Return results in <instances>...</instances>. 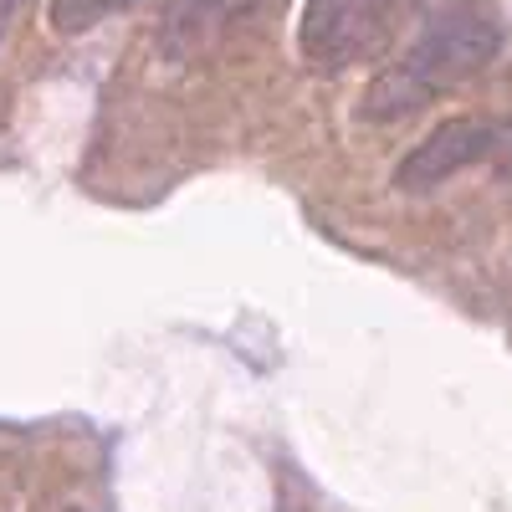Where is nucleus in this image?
Wrapping results in <instances>:
<instances>
[{"mask_svg": "<svg viewBox=\"0 0 512 512\" xmlns=\"http://www.w3.org/2000/svg\"><path fill=\"white\" fill-rule=\"evenodd\" d=\"M123 6H134V0H123Z\"/></svg>", "mask_w": 512, "mask_h": 512, "instance_id": "nucleus-9", "label": "nucleus"}, {"mask_svg": "<svg viewBox=\"0 0 512 512\" xmlns=\"http://www.w3.org/2000/svg\"><path fill=\"white\" fill-rule=\"evenodd\" d=\"M512 139V123H487V118H456V123H441L431 128L395 169V185L400 190H436L446 185L451 175L472 169L482 159H497Z\"/></svg>", "mask_w": 512, "mask_h": 512, "instance_id": "nucleus-3", "label": "nucleus"}, {"mask_svg": "<svg viewBox=\"0 0 512 512\" xmlns=\"http://www.w3.org/2000/svg\"><path fill=\"white\" fill-rule=\"evenodd\" d=\"M267 0H175V16H169V52L190 57L200 47H210L221 31L241 26L251 11H262Z\"/></svg>", "mask_w": 512, "mask_h": 512, "instance_id": "nucleus-4", "label": "nucleus"}, {"mask_svg": "<svg viewBox=\"0 0 512 512\" xmlns=\"http://www.w3.org/2000/svg\"><path fill=\"white\" fill-rule=\"evenodd\" d=\"M21 11V0H0V36H6L11 31V16Z\"/></svg>", "mask_w": 512, "mask_h": 512, "instance_id": "nucleus-6", "label": "nucleus"}, {"mask_svg": "<svg viewBox=\"0 0 512 512\" xmlns=\"http://www.w3.org/2000/svg\"><path fill=\"white\" fill-rule=\"evenodd\" d=\"M400 11V0H308L303 11V57L318 72H338L354 57L374 52L384 31H390V16Z\"/></svg>", "mask_w": 512, "mask_h": 512, "instance_id": "nucleus-2", "label": "nucleus"}, {"mask_svg": "<svg viewBox=\"0 0 512 512\" xmlns=\"http://www.w3.org/2000/svg\"><path fill=\"white\" fill-rule=\"evenodd\" d=\"M497 169H502V175H512V139H507V149L497 154Z\"/></svg>", "mask_w": 512, "mask_h": 512, "instance_id": "nucleus-7", "label": "nucleus"}, {"mask_svg": "<svg viewBox=\"0 0 512 512\" xmlns=\"http://www.w3.org/2000/svg\"><path fill=\"white\" fill-rule=\"evenodd\" d=\"M113 6H123V0H52V26L67 31V36H77V31L98 26Z\"/></svg>", "mask_w": 512, "mask_h": 512, "instance_id": "nucleus-5", "label": "nucleus"}, {"mask_svg": "<svg viewBox=\"0 0 512 512\" xmlns=\"http://www.w3.org/2000/svg\"><path fill=\"white\" fill-rule=\"evenodd\" d=\"M502 47L497 21L482 11H451L441 21H431L420 31V41L395 62L384 67L369 88H364V118L369 123H395L420 113L425 103H436L446 88L466 82L472 72H482Z\"/></svg>", "mask_w": 512, "mask_h": 512, "instance_id": "nucleus-1", "label": "nucleus"}, {"mask_svg": "<svg viewBox=\"0 0 512 512\" xmlns=\"http://www.w3.org/2000/svg\"><path fill=\"white\" fill-rule=\"evenodd\" d=\"M67 512H82V507H67Z\"/></svg>", "mask_w": 512, "mask_h": 512, "instance_id": "nucleus-8", "label": "nucleus"}]
</instances>
